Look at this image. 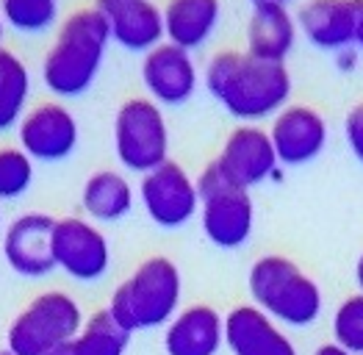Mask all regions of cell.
<instances>
[{
  "mask_svg": "<svg viewBox=\"0 0 363 355\" xmlns=\"http://www.w3.org/2000/svg\"><path fill=\"white\" fill-rule=\"evenodd\" d=\"M206 89L233 119L261 125L291 103L294 78L283 61H264L247 50L225 48L206 64Z\"/></svg>",
  "mask_w": 363,
  "mask_h": 355,
  "instance_id": "6da1fadb",
  "label": "cell"
},
{
  "mask_svg": "<svg viewBox=\"0 0 363 355\" xmlns=\"http://www.w3.org/2000/svg\"><path fill=\"white\" fill-rule=\"evenodd\" d=\"M111 48V36L103 14L94 6H81L69 11L59 26L50 48L39 64V78L56 100H75L86 94Z\"/></svg>",
  "mask_w": 363,
  "mask_h": 355,
  "instance_id": "7a4b0ae2",
  "label": "cell"
},
{
  "mask_svg": "<svg viewBox=\"0 0 363 355\" xmlns=\"http://www.w3.org/2000/svg\"><path fill=\"white\" fill-rule=\"evenodd\" d=\"M183 297L181 269L167 256H150L136 266L108 300V314L130 336L169 325Z\"/></svg>",
  "mask_w": 363,
  "mask_h": 355,
  "instance_id": "3957f363",
  "label": "cell"
},
{
  "mask_svg": "<svg viewBox=\"0 0 363 355\" xmlns=\"http://www.w3.org/2000/svg\"><path fill=\"white\" fill-rule=\"evenodd\" d=\"M247 286L252 305H258L274 322L308 327L322 317L325 297L319 283L289 256L267 253L255 258L247 275Z\"/></svg>",
  "mask_w": 363,
  "mask_h": 355,
  "instance_id": "277c9868",
  "label": "cell"
},
{
  "mask_svg": "<svg viewBox=\"0 0 363 355\" xmlns=\"http://www.w3.org/2000/svg\"><path fill=\"white\" fill-rule=\"evenodd\" d=\"M111 133L117 161L128 173L145 175L169 161V119L164 106H158L147 94H133L122 100L120 109L114 111Z\"/></svg>",
  "mask_w": 363,
  "mask_h": 355,
  "instance_id": "5b68a950",
  "label": "cell"
},
{
  "mask_svg": "<svg viewBox=\"0 0 363 355\" xmlns=\"http://www.w3.org/2000/svg\"><path fill=\"white\" fill-rule=\"evenodd\" d=\"M84 327V311L67 292H42L11 320L6 350L14 355H50L75 342Z\"/></svg>",
  "mask_w": 363,
  "mask_h": 355,
  "instance_id": "8992f818",
  "label": "cell"
},
{
  "mask_svg": "<svg viewBox=\"0 0 363 355\" xmlns=\"http://www.w3.org/2000/svg\"><path fill=\"white\" fill-rule=\"evenodd\" d=\"M197 192H200V228L206 239L219 250H239L255 231V203L250 192L233 189L216 173L211 161L200 170Z\"/></svg>",
  "mask_w": 363,
  "mask_h": 355,
  "instance_id": "52a82bcc",
  "label": "cell"
},
{
  "mask_svg": "<svg viewBox=\"0 0 363 355\" xmlns=\"http://www.w3.org/2000/svg\"><path fill=\"white\" fill-rule=\"evenodd\" d=\"M17 131V145L36 164H59L75 155L81 145V122L75 111L56 97L28 106Z\"/></svg>",
  "mask_w": 363,
  "mask_h": 355,
  "instance_id": "ba28073f",
  "label": "cell"
},
{
  "mask_svg": "<svg viewBox=\"0 0 363 355\" xmlns=\"http://www.w3.org/2000/svg\"><path fill=\"white\" fill-rule=\"evenodd\" d=\"M216 173L228 186L250 192L280 173V161L272 148L269 131L255 122H239L211 158Z\"/></svg>",
  "mask_w": 363,
  "mask_h": 355,
  "instance_id": "9c48e42d",
  "label": "cell"
},
{
  "mask_svg": "<svg viewBox=\"0 0 363 355\" xmlns=\"http://www.w3.org/2000/svg\"><path fill=\"white\" fill-rule=\"evenodd\" d=\"M139 203L152 225L167 231L183 228L200 214L197 180L183 164L169 158L139 178Z\"/></svg>",
  "mask_w": 363,
  "mask_h": 355,
  "instance_id": "30bf717a",
  "label": "cell"
},
{
  "mask_svg": "<svg viewBox=\"0 0 363 355\" xmlns=\"http://www.w3.org/2000/svg\"><path fill=\"white\" fill-rule=\"evenodd\" d=\"M53 261L72 280L94 283L111 266V244L97 222L86 217H61L53 228Z\"/></svg>",
  "mask_w": 363,
  "mask_h": 355,
  "instance_id": "8fae6325",
  "label": "cell"
},
{
  "mask_svg": "<svg viewBox=\"0 0 363 355\" xmlns=\"http://www.w3.org/2000/svg\"><path fill=\"white\" fill-rule=\"evenodd\" d=\"M269 139L280 167H305L330 142V122L311 103H289L269 122Z\"/></svg>",
  "mask_w": 363,
  "mask_h": 355,
  "instance_id": "7c38bea8",
  "label": "cell"
},
{
  "mask_svg": "<svg viewBox=\"0 0 363 355\" xmlns=\"http://www.w3.org/2000/svg\"><path fill=\"white\" fill-rule=\"evenodd\" d=\"M139 75L145 94L158 106H183L200 89V67L194 53L167 39L142 56Z\"/></svg>",
  "mask_w": 363,
  "mask_h": 355,
  "instance_id": "4fadbf2b",
  "label": "cell"
},
{
  "mask_svg": "<svg viewBox=\"0 0 363 355\" xmlns=\"http://www.w3.org/2000/svg\"><path fill=\"white\" fill-rule=\"evenodd\" d=\"M53 228L56 217L45 211H26L14 217L3 231V258L9 269L28 280L48 278L56 269Z\"/></svg>",
  "mask_w": 363,
  "mask_h": 355,
  "instance_id": "5bb4252c",
  "label": "cell"
},
{
  "mask_svg": "<svg viewBox=\"0 0 363 355\" xmlns=\"http://www.w3.org/2000/svg\"><path fill=\"white\" fill-rule=\"evenodd\" d=\"M111 36V45H120L130 53H147L164 42V14L155 0H94L91 3Z\"/></svg>",
  "mask_w": 363,
  "mask_h": 355,
  "instance_id": "9a60e30c",
  "label": "cell"
},
{
  "mask_svg": "<svg viewBox=\"0 0 363 355\" xmlns=\"http://www.w3.org/2000/svg\"><path fill=\"white\" fill-rule=\"evenodd\" d=\"M294 17L300 36L319 50L338 53L355 45L358 0H303Z\"/></svg>",
  "mask_w": 363,
  "mask_h": 355,
  "instance_id": "2e32d148",
  "label": "cell"
},
{
  "mask_svg": "<svg viewBox=\"0 0 363 355\" xmlns=\"http://www.w3.org/2000/svg\"><path fill=\"white\" fill-rule=\"evenodd\" d=\"M225 344L230 355H297L294 342L258 305H236L225 317Z\"/></svg>",
  "mask_w": 363,
  "mask_h": 355,
  "instance_id": "e0dca14e",
  "label": "cell"
},
{
  "mask_svg": "<svg viewBox=\"0 0 363 355\" xmlns=\"http://www.w3.org/2000/svg\"><path fill=\"white\" fill-rule=\"evenodd\" d=\"M225 344V317L213 305H189L164 330L167 355H216Z\"/></svg>",
  "mask_w": 363,
  "mask_h": 355,
  "instance_id": "ac0fdd59",
  "label": "cell"
},
{
  "mask_svg": "<svg viewBox=\"0 0 363 355\" xmlns=\"http://www.w3.org/2000/svg\"><path fill=\"white\" fill-rule=\"evenodd\" d=\"M164 39L194 53L208 45L222 23V0H164Z\"/></svg>",
  "mask_w": 363,
  "mask_h": 355,
  "instance_id": "d6986e66",
  "label": "cell"
},
{
  "mask_svg": "<svg viewBox=\"0 0 363 355\" xmlns=\"http://www.w3.org/2000/svg\"><path fill=\"white\" fill-rule=\"evenodd\" d=\"M244 36H247V48H244L247 53L264 61L286 64L300 39V28L289 6H252Z\"/></svg>",
  "mask_w": 363,
  "mask_h": 355,
  "instance_id": "ffe728a7",
  "label": "cell"
},
{
  "mask_svg": "<svg viewBox=\"0 0 363 355\" xmlns=\"http://www.w3.org/2000/svg\"><path fill=\"white\" fill-rule=\"evenodd\" d=\"M136 206V189L117 167H100L81 186V208L91 222H120Z\"/></svg>",
  "mask_w": 363,
  "mask_h": 355,
  "instance_id": "44dd1931",
  "label": "cell"
},
{
  "mask_svg": "<svg viewBox=\"0 0 363 355\" xmlns=\"http://www.w3.org/2000/svg\"><path fill=\"white\" fill-rule=\"evenodd\" d=\"M33 78L26 59L0 45V133L14 131L20 125L23 114L28 111Z\"/></svg>",
  "mask_w": 363,
  "mask_h": 355,
  "instance_id": "7402d4cb",
  "label": "cell"
},
{
  "mask_svg": "<svg viewBox=\"0 0 363 355\" xmlns=\"http://www.w3.org/2000/svg\"><path fill=\"white\" fill-rule=\"evenodd\" d=\"M130 342V333L108 314V308L94 311L89 320H84L81 333L72 342L75 355H125Z\"/></svg>",
  "mask_w": 363,
  "mask_h": 355,
  "instance_id": "603a6c76",
  "label": "cell"
},
{
  "mask_svg": "<svg viewBox=\"0 0 363 355\" xmlns=\"http://www.w3.org/2000/svg\"><path fill=\"white\" fill-rule=\"evenodd\" d=\"M61 0H0V17L20 33H45L59 26Z\"/></svg>",
  "mask_w": 363,
  "mask_h": 355,
  "instance_id": "cb8c5ba5",
  "label": "cell"
},
{
  "mask_svg": "<svg viewBox=\"0 0 363 355\" xmlns=\"http://www.w3.org/2000/svg\"><path fill=\"white\" fill-rule=\"evenodd\" d=\"M36 178V161L20 145H0V203L28 195Z\"/></svg>",
  "mask_w": 363,
  "mask_h": 355,
  "instance_id": "d4e9b609",
  "label": "cell"
},
{
  "mask_svg": "<svg viewBox=\"0 0 363 355\" xmlns=\"http://www.w3.org/2000/svg\"><path fill=\"white\" fill-rule=\"evenodd\" d=\"M333 342L347 353L363 355V295L344 297L333 314Z\"/></svg>",
  "mask_w": 363,
  "mask_h": 355,
  "instance_id": "484cf974",
  "label": "cell"
},
{
  "mask_svg": "<svg viewBox=\"0 0 363 355\" xmlns=\"http://www.w3.org/2000/svg\"><path fill=\"white\" fill-rule=\"evenodd\" d=\"M344 142L355 161L363 164V100L355 103L344 117Z\"/></svg>",
  "mask_w": 363,
  "mask_h": 355,
  "instance_id": "4316f807",
  "label": "cell"
},
{
  "mask_svg": "<svg viewBox=\"0 0 363 355\" xmlns=\"http://www.w3.org/2000/svg\"><path fill=\"white\" fill-rule=\"evenodd\" d=\"M333 59H335V67L341 72H355L358 70V61H361V50L352 45V48H344V50L333 53Z\"/></svg>",
  "mask_w": 363,
  "mask_h": 355,
  "instance_id": "83f0119b",
  "label": "cell"
},
{
  "mask_svg": "<svg viewBox=\"0 0 363 355\" xmlns=\"http://www.w3.org/2000/svg\"><path fill=\"white\" fill-rule=\"evenodd\" d=\"M355 48L363 53V0H358V28H355Z\"/></svg>",
  "mask_w": 363,
  "mask_h": 355,
  "instance_id": "f1b7e54d",
  "label": "cell"
},
{
  "mask_svg": "<svg viewBox=\"0 0 363 355\" xmlns=\"http://www.w3.org/2000/svg\"><path fill=\"white\" fill-rule=\"evenodd\" d=\"M313 355H352V353H347L344 347H338L335 342H330V344H322Z\"/></svg>",
  "mask_w": 363,
  "mask_h": 355,
  "instance_id": "f546056e",
  "label": "cell"
},
{
  "mask_svg": "<svg viewBox=\"0 0 363 355\" xmlns=\"http://www.w3.org/2000/svg\"><path fill=\"white\" fill-rule=\"evenodd\" d=\"M252 6H289L291 9V3L294 0H250Z\"/></svg>",
  "mask_w": 363,
  "mask_h": 355,
  "instance_id": "4dcf8cb0",
  "label": "cell"
},
{
  "mask_svg": "<svg viewBox=\"0 0 363 355\" xmlns=\"http://www.w3.org/2000/svg\"><path fill=\"white\" fill-rule=\"evenodd\" d=\"M355 283H358V292L363 295V253L358 258V264H355Z\"/></svg>",
  "mask_w": 363,
  "mask_h": 355,
  "instance_id": "1f68e13d",
  "label": "cell"
},
{
  "mask_svg": "<svg viewBox=\"0 0 363 355\" xmlns=\"http://www.w3.org/2000/svg\"><path fill=\"white\" fill-rule=\"evenodd\" d=\"M50 355H75V353H72V344H67V347H59V350H53Z\"/></svg>",
  "mask_w": 363,
  "mask_h": 355,
  "instance_id": "d6a6232c",
  "label": "cell"
},
{
  "mask_svg": "<svg viewBox=\"0 0 363 355\" xmlns=\"http://www.w3.org/2000/svg\"><path fill=\"white\" fill-rule=\"evenodd\" d=\"M3 31H6V23H3V17H0V45H3Z\"/></svg>",
  "mask_w": 363,
  "mask_h": 355,
  "instance_id": "836d02e7",
  "label": "cell"
},
{
  "mask_svg": "<svg viewBox=\"0 0 363 355\" xmlns=\"http://www.w3.org/2000/svg\"><path fill=\"white\" fill-rule=\"evenodd\" d=\"M0 355H14L11 350H0Z\"/></svg>",
  "mask_w": 363,
  "mask_h": 355,
  "instance_id": "e575fe53",
  "label": "cell"
},
{
  "mask_svg": "<svg viewBox=\"0 0 363 355\" xmlns=\"http://www.w3.org/2000/svg\"><path fill=\"white\" fill-rule=\"evenodd\" d=\"M0 222H3V217H0Z\"/></svg>",
  "mask_w": 363,
  "mask_h": 355,
  "instance_id": "d590c367",
  "label": "cell"
}]
</instances>
